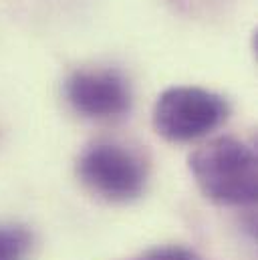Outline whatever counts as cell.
Segmentation results:
<instances>
[{
    "mask_svg": "<svg viewBox=\"0 0 258 260\" xmlns=\"http://www.w3.org/2000/svg\"><path fill=\"white\" fill-rule=\"evenodd\" d=\"M64 93L75 111L85 117H119L131 107V91L117 71H75L64 85Z\"/></svg>",
    "mask_w": 258,
    "mask_h": 260,
    "instance_id": "obj_4",
    "label": "cell"
},
{
    "mask_svg": "<svg viewBox=\"0 0 258 260\" xmlns=\"http://www.w3.org/2000/svg\"><path fill=\"white\" fill-rule=\"evenodd\" d=\"M190 170L202 194L218 204L256 202V153L236 137L222 135L198 147L190 157Z\"/></svg>",
    "mask_w": 258,
    "mask_h": 260,
    "instance_id": "obj_1",
    "label": "cell"
},
{
    "mask_svg": "<svg viewBox=\"0 0 258 260\" xmlns=\"http://www.w3.org/2000/svg\"><path fill=\"white\" fill-rule=\"evenodd\" d=\"M33 236L22 226H0V260H24Z\"/></svg>",
    "mask_w": 258,
    "mask_h": 260,
    "instance_id": "obj_5",
    "label": "cell"
},
{
    "mask_svg": "<svg viewBox=\"0 0 258 260\" xmlns=\"http://www.w3.org/2000/svg\"><path fill=\"white\" fill-rule=\"evenodd\" d=\"M228 119L224 97L200 87L166 89L153 109L155 131L174 143H186L218 129Z\"/></svg>",
    "mask_w": 258,
    "mask_h": 260,
    "instance_id": "obj_2",
    "label": "cell"
},
{
    "mask_svg": "<svg viewBox=\"0 0 258 260\" xmlns=\"http://www.w3.org/2000/svg\"><path fill=\"white\" fill-rule=\"evenodd\" d=\"M139 260H200L192 250L182 246H162L145 252Z\"/></svg>",
    "mask_w": 258,
    "mask_h": 260,
    "instance_id": "obj_6",
    "label": "cell"
},
{
    "mask_svg": "<svg viewBox=\"0 0 258 260\" xmlns=\"http://www.w3.org/2000/svg\"><path fill=\"white\" fill-rule=\"evenodd\" d=\"M137 260H139V258H137Z\"/></svg>",
    "mask_w": 258,
    "mask_h": 260,
    "instance_id": "obj_7",
    "label": "cell"
},
{
    "mask_svg": "<svg viewBox=\"0 0 258 260\" xmlns=\"http://www.w3.org/2000/svg\"><path fill=\"white\" fill-rule=\"evenodd\" d=\"M77 174L81 182L109 202H129L145 188V166L125 147L117 143H93L79 161Z\"/></svg>",
    "mask_w": 258,
    "mask_h": 260,
    "instance_id": "obj_3",
    "label": "cell"
}]
</instances>
